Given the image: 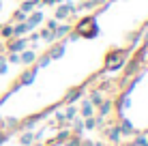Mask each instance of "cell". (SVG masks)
<instances>
[{"instance_id": "6da1fadb", "label": "cell", "mask_w": 148, "mask_h": 146, "mask_svg": "<svg viewBox=\"0 0 148 146\" xmlns=\"http://www.w3.org/2000/svg\"><path fill=\"white\" fill-rule=\"evenodd\" d=\"M75 34H77V37H90V39L99 34V26H97V22H95L92 15L79 19V24L75 26Z\"/></svg>"}, {"instance_id": "7a4b0ae2", "label": "cell", "mask_w": 148, "mask_h": 146, "mask_svg": "<svg viewBox=\"0 0 148 146\" xmlns=\"http://www.w3.org/2000/svg\"><path fill=\"white\" fill-rule=\"evenodd\" d=\"M125 64V52L122 49H114V52H110L108 56H105V69H118Z\"/></svg>"}, {"instance_id": "3957f363", "label": "cell", "mask_w": 148, "mask_h": 146, "mask_svg": "<svg viewBox=\"0 0 148 146\" xmlns=\"http://www.w3.org/2000/svg\"><path fill=\"white\" fill-rule=\"evenodd\" d=\"M112 110H114V101H103V103H99V114H101V118L110 116Z\"/></svg>"}, {"instance_id": "277c9868", "label": "cell", "mask_w": 148, "mask_h": 146, "mask_svg": "<svg viewBox=\"0 0 148 146\" xmlns=\"http://www.w3.org/2000/svg\"><path fill=\"white\" fill-rule=\"evenodd\" d=\"M34 75H37V67L30 69V71H26V73H22V77H19L17 82H19V84H30V82L34 80Z\"/></svg>"}, {"instance_id": "5b68a950", "label": "cell", "mask_w": 148, "mask_h": 146, "mask_svg": "<svg viewBox=\"0 0 148 146\" xmlns=\"http://www.w3.org/2000/svg\"><path fill=\"white\" fill-rule=\"evenodd\" d=\"M95 114V105L90 103V101H84V105H82V116L84 118H90Z\"/></svg>"}, {"instance_id": "8992f818", "label": "cell", "mask_w": 148, "mask_h": 146, "mask_svg": "<svg viewBox=\"0 0 148 146\" xmlns=\"http://www.w3.org/2000/svg\"><path fill=\"white\" fill-rule=\"evenodd\" d=\"M34 140H37V133H24V135H19V144H24V146H28V144H32Z\"/></svg>"}, {"instance_id": "52a82bcc", "label": "cell", "mask_w": 148, "mask_h": 146, "mask_svg": "<svg viewBox=\"0 0 148 146\" xmlns=\"http://www.w3.org/2000/svg\"><path fill=\"white\" fill-rule=\"evenodd\" d=\"M79 95H82V88H73V90H69V93H67L64 101H67V103H73V101H77Z\"/></svg>"}, {"instance_id": "ba28073f", "label": "cell", "mask_w": 148, "mask_h": 146, "mask_svg": "<svg viewBox=\"0 0 148 146\" xmlns=\"http://www.w3.org/2000/svg\"><path fill=\"white\" fill-rule=\"evenodd\" d=\"M120 129L118 127H112L110 129V131H108V140H110V142H118V140H120Z\"/></svg>"}, {"instance_id": "9c48e42d", "label": "cell", "mask_w": 148, "mask_h": 146, "mask_svg": "<svg viewBox=\"0 0 148 146\" xmlns=\"http://www.w3.org/2000/svg\"><path fill=\"white\" fill-rule=\"evenodd\" d=\"M24 47H26V39H19V41H13L11 45H9V49H11V52H22Z\"/></svg>"}, {"instance_id": "30bf717a", "label": "cell", "mask_w": 148, "mask_h": 146, "mask_svg": "<svg viewBox=\"0 0 148 146\" xmlns=\"http://www.w3.org/2000/svg\"><path fill=\"white\" fill-rule=\"evenodd\" d=\"M69 11H73V7H71V4H64V7H60V9H58L56 17H58V19H64V17L69 15Z\"/></svg>"}, {"instance_id": "8fae6325", "label": "cell", "mask_w": 148, "mask_h": 146, "mask_svg": "<svg viewBox=\"0 0 148 146\" xmlns=\"http://www.w3.org/2000/svg\"><path fill=\"white\" fill-rule=\"evenodd\" d=\"M62 54H64V45H56V49H49L47 56H49V58H60Z\"/></svg>"}, {"instance_id": "7c38bea8", "label": "cell", "mask_w": 148, "mask_h": 146, "mask_svg": "<svg viewBox=\"0 0 148 146\" xmlns=\"http://www.w3.org/2000/svg\"><path fill=\"white\" fill-rule=\"evenodd\" d=\"M19 60H22V62H26V64H30V62H34V60H37V54H34V52H26L24 56H19Z\"/></svg>"}, {"instance_id": "4fadbf2b", "label": "cell", "mask_w": 148, "mask_h": 146, "mask_svg": "<svg viewBox=\"0 0 148 146\" xmlns=\"http://www.w3.org/2000/svg\"><path fill=\"white\" fill-rule=\"evenodd\" d=\"M79 144H82V140H79V135H75V133H71L69 140L64 142V146H79Z\"/></svg>"}, {"instance_id": "5bb4252c", "label": "cell", "mask_w": 148, "mask_h": 146, "mask_svg": "<svg viewBox=\"0 0 148 146\" xmlns=\"http://www.w3.org/2000/svg\"><path fill=\"white\" fill-rule=\"evenodd\" d=\"M69 135H71L69 129H62V131L56 135V140H54V142H56V144H58V142H67V140H69Z\"/></svg>"}, {"instance_id": "9a60e30c", "label": "cell", "mask_w": 148, "mask_h": 146, "mask_svg": "<svg viewBox=\"0 0 148 146\" xmlns=\"http://www.w3.org/2000/svg\"><path fill=\"white\" fill-rule=\"evenodd\" d=\"M41 19H43V15H41V13H34L32 17H30V22L26 24V26H28V28H34V24H39Z\"/></svg>"}, {"instance_id": "2e32d148", "label": "cell", "mask_w": 148, "mask_h": 146, "mask_svg": "<svg viewBox=\"0 0 148 146\" xmlns=\"http://www.w3.org/2000/svg\"><path fill=\"white\" fill-rule=\"evenodd\" d=\"M69 26H60V28H56V32H54V39H58V37H64V34L69 32Z\"/></svg>"}, {"instance_id": "e0dca14e", "label": "cell", "mask_w": 148, "mask_h": 146, "mask_svg": "<svg viewBox=\"0 0 148 146\" xmlns=\"http://www.w3.org/2000/svg\"><path fill=\"white\" fill-rule=\"evenodd\" d=\"M26 30H28L26 24H19V26H15V28H13V34H17V37H19V34H24Z\"/></svg>"}, {"instance_id": "ac0fdd59", "label": "cell", "mask_w": 148, "mask_h": 146, "mask_svg": "<svg viewBox=\"0 0 148 146\" xmlns=\"http://www.w3.org/2000/svg\"><path fill=\"white\" fill-rule=\"evenodd\" d=\"M75 112H77V110H75L73 105H71V108H67V114H64V118H67V120H73V118H75Z\"/></svg>"}, {"instance_id": "d6986e66", "label": "cell", "mask_w": 148, "mask_h": 146, "mask_svg": "<svg viewBox=\"0 0 148 146\" xmlns=\"http://www.w3.org/2000/svg\"><path fill=\"white\" fill-rule=\"evenodd\" d=\"M92 105H99V103H103V97H101V93H92V101H90Z\"/></svg>"}, {"instance_id": "ffe728a7", "label": "cell", "mask_w": 148, "mask_h": 146, "mask_svg": "<svg viewBox=\"0 0 148 146\" xmlns=\"http://www.w3.org/2000/svg\"><path fill=\"white\" fill-rule=\"evenodd\" d=\"M0 34H2V37H13V26H4L0 30Z\"/></svg>"}, {"instance_id": "44dd1931", "label": "cell", "mask_w": 148, "mask_h": 146, "mask_svg": "<svg viewBox=\"0 0 148 146\" xmlns=\"http://www.w3.org/2000/svg\"><path fill=\"white\" fill-rule=\"evenodd\" d=\"M144 144H148V138L146 135H137L135 138V146H144Z\"/></svg>"}, {"instance_id": "7402d4cb", "label": "cell", "mask_w": 148, "mask_h": 146, "mask_svg": "<svg viewBox=\"0 0 148 146\" xmlns=\"http://www.w3.org/2000/svg\"><path fill=\"white\" fill-rule=\"evenodd\" d=\"M37 7V0H32V2H26V4H22V11H30V9H34Z\"/></svg>"}, {"instance_id": "603a6c76", "label": "cell", "mask_w": 148, "mask_h": 146, "mask_svg": "<svg viewBox=\"0 0 148 146\" xmlns=\"http://www.w3.org/2000/svg\"><path fill=\"white\" fill-rule=\"evenodd\" d=\"M47 28H49V30L54 32V30L58 28V22H56V19H49V22H47Z\"/></svg>"}, {"instance_id": "cb8c5ba5", "label": "cell", "mask_w": 148, "mask_h": 146, "mask_svg": "<svg viewBox=\"0 0 148 146\" xmlns=\"http://www.w3.org/2000/svg\"><path fill=\"white\" fill-rule=\"evenodd\" d=\"M7 140H9V133H4L2 129H0V144H2V142H7Z\"/></svg>"}, {"instance_id": "d4e9b609", "label": "cell", "mask_w": 148, "mask_h": 146, "mask_svg": "<svg viewBox=\"0 0 148 146\" xmlns=\"http://www.w3.org/2000/svg\"><path fill=\"white\" fill-rule=\"evenodd\" d=\"M0 73H7V64H4V60H0Z\"/></svg>"}, {"instance_id": "484cf974", "label": "cell", "mask_w": 148, "mask_h": 146, "mask_svg": "<svg viewBox=\"0 0 148 146\" xmlns=\"http://www.w3.org/2000/svg\"><path fill=\"white\" fill-rule=\"evenodd\" d=\"M79 146H97V144H92V142H84V140H82V144Z\"/></svg>"}, {"instance_id": "4316f807", "label": "cell", "mask_w": 148, "mask_h": 146, "mask_svg": "<svg viewBox=\"0 0 148 146\" xmlns=\"http://www.w3.org/2000/svg\"><path fill=\"white\" fill-rule=\"evenodd\" d=\"M0 127H4V120H2V116H0Z\"/></svg>"}, {"instance_id": "83f0119b", "label": "cell", "mask_w": 148, "mask_h": 146, "mask_svg": "<svg viewBox=\"0 0 148 146\" xmlns=\"http://www.w3.org/2000/svg\"><path fill=\"white\" fill-rule=\"evenodd\" d=\"M45 2H47V4H49V2H56V0H45Z\"/></svg>"}, {"instance_id": "f1b7e54d", "label": "cell", "mask_w": 148, "mask_h": 146, "mask_svg": "<svg viewBox=\"0 0 148 146\" xmlns=\"http://www.w3.org/2000/svg\"><path fill=\"white\" fill-rule=\"evenodd\" d=\"M144 146H148V144H144Z\"/></svg>"}]
</instances>
